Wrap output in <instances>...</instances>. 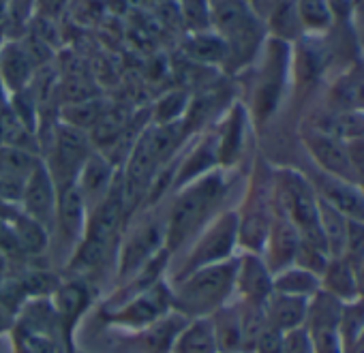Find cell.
Segmentation results:
<instances>
[{
  "label": "cell",
  "instance_id": "obj_29",
  "mask_svg": "<svg viewBox=\"0 0 364 353\" xmlns=\"http://www.w3.org/2000/svg\"><path fill=\"white\" fill-rule=\"evenodd\" d=\"M69 112H71V116H67L69 118V122L75 126V129H80V126H95L97 124V120L105 114V109L101 107V103L99 101H77L73 107H69Z\"/></svg>",
  "mask_w": 364,
  "mask_h": 353
},
{
  "label": "cell",
  "instance_id": "obj_4",
  "mask_svg": "<svg viewBox=\"0 0 364 353\" xmlns=\"http://www.w3.org/2000/svg\"><path fill=\"white\" fill-rule=\"evenodd\" d=\"M221 195V180L219 178H206L198 183L193 189H189L182 195L169 217L165 238L169 246H178L182 240L189 236V232L204 219V212L210 208V204Z\"/></svg>",
  "mask_w": 364,
  "mask_h": 353
},
{
  "label": "cell",
  "instance_id": "obj_17",
  "mask_svg": "<svg viewBox=\"0 0 364 353\" xmlns=\"http://www.w3.org/2000/svg\"><path fill=\"white\" fill-rule=\"evenodd\" d=\"M272 287L277 293L311 300L321 289V278L315 272L291 264V266L279 270L277 276H272Z\"/></svg>",
  "mask_w": 364,
  "mask_h": 353
},
{
  "label": "cell",
  "instance_id": "obj_16",
  "mask_svg": "<svg viewBox=\"0 0 364 353\" xmlns=\"http://www.w3.org/2000/svg\"><path fill=\"white\" fill-rule=\"evenodd\" d=\"M234 214H230V219H223L215 232L202 242L196 259L191 261V272L198 270V268H204V266H210V264H219L228 253H230V246L234 242V236H236V221L232 219Z\"/></svg>",
  "mask_w": 364,
  "mask_h": 353
},
{
  "label": "cell",
  "instance_id": "obj_13",
  "mask_svg": "<svg viewBox=\"0 0 364 353\" xmlns=\"http://www.w3.org/2000/svg\"><path fill=\"white\" fill-rule=\"evenodd\" d=\"M24 204L28 208V212L33 214L35 221L39 219H48L56 206L54 200V187H52V178L46 167L37 165L31 175L26 178V187H24Z\"/></svg>",
  "mask_w": 364,
  "mask_h": 353
},
{
  "label": "cell",
  "instance_id": "obj_5",
  "mask_svg": "<svg viewBox=\"0 0 364 353\" xmlns=\"http://www.w3.org/2000/svg\"><path fill=\"white\" fill-rule=\"evenodd\" d=\"M122 212H124V206L120 197H109L97 208L88 227L86 240L82 244V251L75 259L82 268H95L105 259L109 242L120 225Z\"/></svg>",
  "mask_w": 364,
  "mask_h": 353
},
{
  "label": "cell",
  "instance_id": "obj_15",
  "mask_svg": "<svg viewBox=\"0 0 364 353\" xmlns=\"http://www.w3.org/2000/svg\"><path fill=\"white\" fill-rule=\"evenodd\" d=\"M217 351L219 353H242V323H240V304H223L210 315Z\"/></svg>",
  "mask_w": 364,
  "mask_h": 353
},
{
  "label": "cell",
  "instance_id": "obj_34",
  "mask_svg": "<svg viewBox=\"0 0 364 353\" xmlns=\"http://www.w3.org/2000/svg\"><path fill=\"white\" fill-rule=\"evenodd\" d=\"M283 336H285L283 332H279L266 323L264 332L259 334V338L255 342L253 353H283Z\"/></svg>",
  "mask_w": 364,
  "mask_h": 353
},
{
  "label": "cell",
  "instance_id": "obj_24",
  "mask_svg": "<svg viewBox=\"0 0 364 353\" xmlns=\"http://www.w3.org/2000/svg\"><path fill=\"white\" fill-rule=\"evenodd\" d=\"M82 200H84L82 191L75 185H69L60 191L58 212H60V223L69 234H77L84 223V202Z\"/></svg>",
  "mask_w": 364,
  "mask_h": 353
},
{
  "label": "cell",
  "instance_id": "obj_32",
  "mask_svg": "<svg viewBox=\"0 0 364 353\" xmlns=\"http://www.w3.org/2000/svg\"><path fill=\"white\" fill-rule=\"evenodd\" d=\"M16 238H18L20 246H24L28 251H39L46 244V236H43V232H41V227H39V223L35 219L24 221L22 227H20V234H16Z\"/></svg>",
  "mask_w": 364,
  "mask_h": 353
},
{
  "label": "cell",
  "instance_id": "obj_36",
  "mask_svg": "<svg viewBox=\"0 0 364 353\" xmlns=\"http://www.w3.org/2000/svg\"><path fill=\"white\" fill-rule=\"evenodd\" d=\"M358 278H360V295H364V259L358 268Z\"/></svg>",
  "mask_w": 364,
  "mask_h": 353
},
{
  "label": "cell",
  "instance_id": "obj_9",
  "mask_svg": "<svg viewBox=\"0 0 364 353\" xmlns=\"http://www.w3.org/2000/svg\"><path fill=\"white\" fill-rule=\"evenodd\" d=\"M167 304H169L167 291L159 285H150L133 302H129L124 308H120L116 313V317L120 323H127V325H135V327L150 325L152 321H156L165 315Z\"/></svg>",
  "mask_w": 364,
  "mask_h": 353
},
{
  "label": "cell",
  "instance_id": "obj_33",
  "mask_svg": "<svg viewBox=\"0 0 364 353\" xmlns=\"http://www.w3.org/2000/svg\"><path fill=\"white\" fill-rule=\"evenodd\" d=\"M283 353H313V342L306 327H296L283 336Z\"/></svg>",
  "mask_w": 364,
  "mask_h": 353
},
{
  "label": "cell",
  "instance_id": "obj_21",
  "mask_svg": "<svg viewBox=\"0 0 364 353\" xmlns=\"http://www.w3.org/2000/svg\"><path fill=\"white\" fill-rule=\"evenodd\" d=\"M86 302H88V291L77 283H69V285L58 289V293H56V319L63 323L67 334L71 332V325L77 321V317L86 308Z\"/></svg>",
  "mask_w": 364,
  "mask_h": 353
},
{
  "label": "cell",
  "instance_id": "obj_25",
  "mask_svg": "<svg viewBox=\"0 0 364 353\" xmlns=\"http://www.w3.org/2000/svg\"><path fill=\"white\" fill-rule=\"evenodd\" d=\"M124 126H127L124 109H105V114L92 126V139L97 143H112L122 135Z\"/></svg>",
  "mask_w": 364,
  "mask_h": 353
},
{
  "label": "cell",
  "instance_id": "obj_3",
  "mask_svg": "<svg viewBox=\"0 0 364 353\" xmlns=\"http://www.w3.org/2000/svg\"><path fill=\"white\" fill-rule=\"evenodd\" d=\"M281 202L285 208V219L298 229L300 240L323 249L319 232V197L315 193V187L304 180L300 173L283 171Z\"/></svg>",
  "mask_w": 364,
  "mask_h": 353
},
{
  "label": "cell",
  "instance_id": "obj_20",
  "mask_svg": "<svg viewBox=\"0 0 364 353\" xmlns=\"http://www.w3.org/2000/svg\"><path fill=\"white\" fill-rule=\"evenodd\" d=\"M159 242H161V232L156 225L135 234L122 251V274L135 272L141 266H146L148 255L159 249Z\"/></svg>",
  "mask_w": 364,
  "mask_h": 353
},
{
  "label": "cell",
  "instance_id": "obj_26",
  "mask_svg": "<svg viewBox=\"0 0 364 353\" xmlns=\"http://www.w3.org/2000/svg\"><path fill=\"white\" fill-rule=\"evenodd\" d=\"M82 171V189L90 191V195H99L109 185V165L99 156H88Z\"/></svg>",
  "mask_w": 364,
  "mask_h": 353
},
{
  "label": "cell",
  "instance_id": "obj_8",
  "mask_svg": "<svg viewBox=\"0 0 364 353\" xmlns=\"http://www.w3.org/2000/svg\"><path fill=\"white\" fill-rule=\"evenodd\" d=\"M236 289L242 293L245 302L264 306V302L274 291L270 268L262 259H257L253 255H247L236 266Z\"/></svg>",
  "mask_w": 364,
  "mask_h": 353
},
{
  "label": "cell",
  "instance_id": "obj_37",
  "mask_svg": "<svg viewBox=\"0 0 364 353\" xmlns=\"http://www.w3.org/2000/svg\"><path fill=\"white\" fill-rule=\"evenodd\" d=\"M3 133H5V126H3V124H0V139H3Z\"/></svg>",
  "mask_w": 364,
  "mask_h": 353
},
{
  "label": "cell",
  "instance_id": "obj_10",
  "mask_svg": "<svg viewBox=\"0 0 364 353\" xmlns=\"http://www.w3.org/2000/svg\"><path fill=\"white\" fill-rule=\"evenodd\" d=\"M306 308H309L306 298H296V295H285V293L272 291V295L264 302L266 323L283 334L291 332V330L304 325Z\"/></svg>",
  "mask_w": 364,
  "mask_h": 353
},
{
  "label": "cell",
  "instance_id": "obj_6",
  "mask_svg": "<svg viewBox=\"0 0 364 353\" xmlns=\"http://www.w3.org/2000/svg\"><path fill=\"white\" fill-rule=\"evenodd\" d=\"M304 141H306V150L311 152V156L315 158V163L321 167L323 173L353 183V169L349 161L347 141L328 133H319V131H311L304 137Z\"/></svg>",
  "mask_w": 364,
  "mask_h": 353
},
{
  "label": "cell",
  "instance_id": "obj_30",
  "mask_svg": "<svg viewBox=\"0 0 364 353\" xmlns=\"http://www.w3.org/2000/svg\"><path fill=\"white\" fill-rule=\"evenodd\" d=\"M298 13L304 24L321 28L330 22V9L328 0H300L298 3Z\"/></svg>",
  "mask_w": 364,
  "mask_h": 353
},
{
  "label": "cell",
  "instance_id": "obj_35",
  "mask_svg": "<svg viewBox=\"0 0 364 353\" xmlns=\"http://www.w3.org/2000/svg\"><path fill=\"white\" fill-rule=\"evenodd\" d=\"M182 107H185V99H182V94H169L159 107H156V116L161 120V124H169L173 116H178L176 112H182Z\"/></svg>",
  "mask_w": 364,
  "mask_h": 353
},
{
  "label": "cell",
  "instance_id": "obj_23",
  "mask_svg": "<svg viewBox=\"0 0 364 353\" xmlns=\"http://www.w3.org/2000/svg\"><path fill=\"white\" fill-rule=\"evenodd\" d=\"M0 71H3V82L18 90L26 84V80L31 77V58L28 54L18 48V45H9L3 52V58H0Z\"/></svg>",
  "mask_w": 364,
  "mask_h": 353
},
{
  "label": "cell",
  "instance_id": "obj_19",
  "mask_svg": "<svg viewBox=\"0 0 364 353\" xmlns=\"http://www.w3.org/2000/svg\"><path fill=\"white\" fill-rule=\"evenodd\" d=\"M300 246V234L298 229L285 219L272 234H270V272L283 270L294 264L296 251Z\"/></svg>",
  "mask_w": 364,
  "mask_h": 353
},
{
  "label": "cell",
  "instance_id": "obj_22",
  "mask_svg": "<svg viewBox=\"0 0 364 353\" xmlns=\"http://www.w3.org/2000/svg\"><path fill=\"white\" fill-rule=\"evenodd\" d=\"M35 158L16 146H3L0 148V180L18 183L20 178H28L31 171L37 167Z\"/></svg>",
  "mask_w": 364,
  "mask_h": 353
},
{
  "label": "cell",
  "instance_id": "obj_1",
  "mask_svg": "<svg viewBox=\"0 0 364 353\" xmlns=\"http://www.w3.org/2000/svg\"><path fill=\"white\" fill-rule=\"evenodd\" d=\"M236 266L238 264H210L193 270L173 295V304L180 315L189 317H210L223 304H228L230 293L236 289Z\"/></svg>",
  "mask_w": 364,
  "mask_h": 353
},
{
  "label": "cell",
  "instance_id": "obj_31",
  "mask_svg": "<svg viewBox=\"0 0 364 353\" xmlns=\"http://www.w3.org/2000/svg\"><path fill=\"white\" fill-rule=\"evenodd\" d=\"M347 150H349V161L353 169V183L364 193V135L347 141Z\"/></svg>",
  "mask_w": 364,
  "mask_h": 353
},
{
  "label": "cell",
  "instance_id": "obj_14",
  "mask_svg": "<svg viewBox=\"0 0 364 353\" xmlns=\"http://www.w3.org/2000/svg\"><path fill=\"white\" fill-rule=\"evenodd\" d=\"M171 353H219L213 319L196 317L193 321H187L173 340Z\"/></svg>",
  "mask_w": 364,
  "mask_h": 353
},
{
  "label": "cell",
  "instance_id": "obj_11",
  "mask_svg": "<svg viewBox=\"0 0 364 353\" xmlns=\"http://www.w3.org/2000/svg\"><path fill=\"white\" fill-rule=\"evenodd\" d=\"M321 289L334 298H338L341 302H353L360 295V278H358V270L343 257H334L328 259L323 272H321Z\"/></svg>",
  "mask_w": 364,
  "mask_h": 353
},
{
  "label": "cell",
  "instance_id": "obj_7",
  "mask_svg": "<svg viewBox=\"0 0 364 353\" xmlns=\"http://www.w3.org/2000/svg\"><path fill=\"white\" fill-rule=\"evenodd\" d=\"M315 193L319 200H323L328 206L336 208L349 221L364 223V193L353 183H347V180L323 173L317 183Z\"/></svg>",
  "mask_w": 364,
  "mask_h": 353
},
{
  "label": "cell",
  "instance_id": "obj_12",
  "mask_svg": "<svg viewBox=\"0 0 364 353\" xmlns=\"http://www.w3.org/2000/svg\"><path fill=\"white\" fill-rule=\"evenodd\" d=\"M88 141L75 126H63L56 135V165L65 175H73L88 161Z\"/></svg>",
  "mask_w": 364,
  "mask_h": 353
},
{
  "label": "cell",
  "instance_id": "obj_18",
  "mask_svg": "<svg viewBox=\"0 0 364 353\" xmlns=\"http://www.w3.org/2000/svg\"><path fill=\"white\" fill-rule=\"evenodd\" d=\"M347 223H349L347 217H343L336 208H332L323 200H319V232H321L323 249H326L330 259L343 257L345 238H347Z\"/></svg>",
  "mask_w": 364,
  "mask_h": 353
},
{
  "label": "cell",
  "instance_id": "obj_2",
  "mask_svg": "<svg viewBox=\"0 0 364 353\" xmlns=\"http://www.w3.org/2000/svg\"><path fill=\"white\" fill-rule=\"evenodd\" d=\"M176 139H178V131L171 122L152 126L137 139V143L129 156L122 193H120L124 208H131L139 200L144 189L150 187L152 173L171 154Z\"/></svg>",
  "mask_w": 364,
  "mask_h": 353
},
{
  "label": "cell",
  "instance_id": "obj_27",
  "mask_svg": "<svg viewBox=\"0 0 364 353\" xmlns=\"http://www.w3.org/2000/svg\"><path fill=\"white\" fill-rule=\"evenodd\" d=\"M187 52L189 56H193L196 60H202V63H219L221 58L228 56V43L217 39V37H208V35H202V37H196L189 45H187Z\"/></svg>",
  "mask_w": 364,
  "mask_h": 353
},
{
  "label": "cell",
  "instance_id": "obj_28",
  "mask_svg": "<svg viewBox=\"0 0 364 353\" xmlns=\"http://www.w3.org/2000/svg\"><path fill=\"white\" fill-rule=\"evenodd\" d=\"M343 259H347L355 270L360 268V264L364 259V223L362 221H349L347 223Z\"/></svg>",
  "mask_w": 364,
  "mask_h": 353
}]
</instances>
